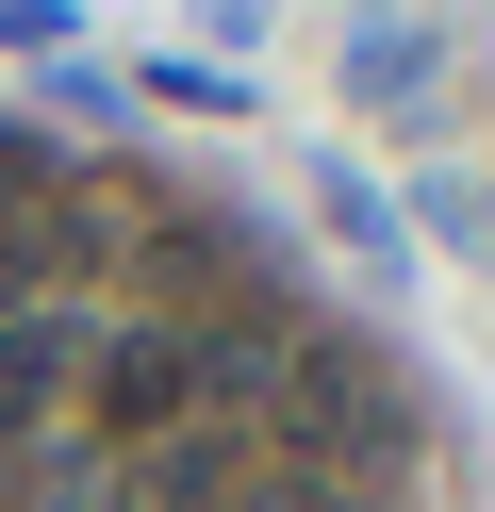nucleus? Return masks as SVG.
I'll use <instances>...</instances> for the list:
<instances>
[{
  "mask_svg": "<svg viewBox=\"0 0 495 512\" xmlns=\"http://www.w3.org/2000/svg\"><path fill=\"white\" fill-rule=\"evenodd\" d=\"M83 397H99V430L116 446H165V430H198V331H99L83 347Z\"/></svg>",
  "mask_w": 495,
  "mask_h": 512,
  "instance_id": "obj_1",
  "label": "nucleus"
},
{
  "mask_svg": "<svg viewBox=\"0 0 495 512\" xmlns=\"http://www.w3.org/2000/svg\"><path fill=\"white\" fill-rule=\"evenodd\" d=\"M347 100L380 116V133H429V116H446V34H429V17H363L347 34Z\"/></svg>",
  "mask_w": 495,
  "mask_h": 512,
  "instance_id": "obj_2",
  "label": "nucleus"
},
{
  "mask_svg": "<svg viewBox=\"0 0 495 512\" xmlns=\"http://www.w3.org/2000/svg\"><path fill=\"white\" fill-rule=\"evenodd\" d=\"M83 347H99V331H83V314H66V298H33V314H0V446H17L33 413L66 397V364H83Z\"/></svg>",
  "mask_w": 495,
  "mask_h": 512,
  "instance_id": "obj_3",
  "label": "nucleus"
},
{
  "mask_svg": "<svg viewBox=\"0 0 495 512\" xmlns=\"http://www.w3.org/2000/svg\"><path fill=\"white\" fill-rule=\"evenodd\" d=\"M132 512H248V463L215 430H165V446H132Z\"/></svg>",
  "mask_w": 495,
  "mask_h": 512,
  "instance_id": "obj_4",
  "label": "nucleus"
},
{
  "mask_svg": "<svg viewBox=\"0 0 495 512\" xmlns=\"http://www.w3.org/2000/svg\"><path fill=\"white\" fill-rule=\"evenodd\" d=\"M248 512H380V496H363V479H330V463H281V446H264V463H248Z\"/></svg>",
  "mask_w": 495,
  "mask_h": 512,
  "instance_id": "obj_5",
  "label": "nucleus"
},
{
  "mask_svg": "<svg viewBox=\"0 0 495 512\" xmlns=\"http://www.w3.org/2000/svg\"><path fill=\"white\" fill-rule=\"evenodd\" d=\"M132 100H165V116H248V83H231V67H132Z\"/></svg>",
  "mask_w": 495,
  "mask_h": 512,
  "instance_id": "obj_6",
  "label": "nucleus"
},
{
  "mask_svg": "<svg viewBox=\"0 0 495 512\" xmlns=\"http://www.w3.org/2000/svg\"><path fill=\"white\" fill-rule=\"evenodd\" d=\"M314 215H330V232H363V248H396V232H380V182H363V166H314Z\"/></svg>",
  "mask_w": 495,
  "mask_h": 512,
  "instance_id": "obj_7",
  "label": "nucleus"
},
{
  "mask_svg": "<svg viewBox=\"0 0 495 512\" xmlns=\"http://www.w3.org/2000/svg\"><path fill=\"white\" fill-rule=\"evenodd\" d=\"M33 182H50V149H33V133H0V232H17V199H33Z\"/></svg>",
  "mask_w": 495,
  "mask_h": 512,
  "instance_id": "obj_8",
  "label": "nucleus"
},
{
  "mask_svg": "<svg viewBox=\"0 0 495 512\" xmlns=\"http://www.w3.org/2000/svg\"><path fill=\"white\" fill-rule=\"evenodd\" d=\"M0 34H66V0H0Z\"/></svg>",
  "mask_w": 495,
  "mask_h": 512,
  "instance_id": "obj_9",
  "label": "nucleus"
}]
</instances>
